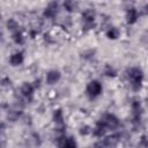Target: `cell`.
I'll return each instance as SVG.
<instances>
[{
	"label": "cell",
	"instance_id": "obj_4",
	"mask_svg": "<svg viewBox=\"0 0 148 148\" xmlns=\"http://www.w3.org/2000/svg\"><path fill=\"white\" fill-rule=\"evenodd\" d=\"M95 18H96V13L91 8H87L82 13V20H83V23L86 27H91L95 22Z\"/></svg>",
	"mask_w": 148,
	"mask_h": 148
},
{
	"label": "cell",
	"instance_id": "obj_5",
	"mask_svg": "<svg viewBox=\"0 0 148 148\" xmlns=\"http://www.w3.org/2000/svg\"><path fill=\"white\" fill-rule=\"evenodd\" d=\"M57 12H58V3H57V1H52L45 7L43 15L46 18H53L57 15Z\"/></svg>",
	"mask_w": 148,
	"mask_h": 148
},
{
	"label": "cell",
	"instance_id": "obj_2",
	"mask_svg": "<svg viewBox=\"0 0 148 148\" xmlns=\"http://www.w3.org/2000/svg\"><path fill=\"white\" fill-rule=\"evenodd\" d=\"M97 125H99L105 132L110 131V130H116L119 126V120L114 114L111 113H105L101 117V119L98 120Z\"/></svg>",
	"mask_w": 148,
	"mask_h": 148
},
{
	"label": "cell",
	"instance_id": "obj_11",
	"mask_svg": "<svg viewBox=\"0 0 148 148\" xmlns=\"http://www.w3.org/2000/svg\"><path fill=\"white\" fill-rule=\"evenodd\" d=\"M106 37H108L109 39H117V38L119 37V30H118L117 28H114V27L110 28V29L106 31Z\"/></svg>",
	"mask_w": 148,
	"mask_h": 148
},
{
	"label": "cell",
	"instance_id": "obj_7",
	"mask_svg": "<svg viewBox=\"0 0 148 148\" xmlns=\"http://www.w3.org/2000/svg\"><path fill=\"white\" fill-rule=\"evenodd\" d=\"M24 60V57H23V53L21 51H17V52H14L10 57H9V64L14 67L16 66H20Z\"/></svg>",
	"mask_w": 148,
	"mask_h": 148
},
{
	"label": "cell",
	"instance_id": "obj_6",
	"mask_svg": "<svg viewBox=\"0 0 148 148\" xmlns=\"http://www.w3.org/2000/svg\"><path fill=\"white\" fill-rule=\"evenodd\" d=\"M61 77V74L59 71H56V69H52V71H49L47 74H46V83L47 84H56Z\"/></svg>",
	"mask_w": 148,
	"mask_h": 148
},
{
	"label": "cell",
	"instance_id": "obj_12",
	"mask_svg": "<svg viewBox=\"0 0 148 148\" xmlns=\"http://www.w3.org/2000/svg\"><path fill=\"white\" fill-rule=\"evenodd\" d=\"M117 138H118L117 135L109 136V138L104 139V141H103V142H101V146H114V145H117V141H118V139H117Z\"/></svg>",
	"mask_w": 148,
	"mask_h": 148
},
{
	"label": "cell",
	"instance_id": "obj_10",
	"mask_svg": "<svg viewBox=\"0 0 148 148\" xmlns=\"http://www.w3.org/2000/svg\"><path fill=\"white\" fill-rule=\"evenodd\" d=\"M34 89H35V88H34V86H32L31 83L24 82V83L22 84L20 91H21V94H22L24 97H31L32 94H34Z\"/></svg>",
	"mask_w": 148,
	"mask_h": 148
},
{
	"label": "cell",
	"instance_id": "obj_3",
	"mask_svg": "<svg viewBox=\"0 0 148 148\" xmlns=\"http://www.w3.org/2000/svg\"><path fill=\"white\" fill-rule=\"evenodd\" d=\"M103 91V87H102V83L98 81V80H91L88 84H87V88H86V94L89 96V98H96L98 97Z\"/></svg>",
	"mask_w": 148,
	"mask_h": 148
},
{
	"label": "cell",
	"instance_id": "obj_9",
	"mask_svg": "<svg viewBox=\"0 0 148 148\" xmlns=\"http://www.w3.org/2000/svg\"><path fill=\"white\" fill-rule=\"evenodd\" d=\"M57 145H58L59 147H68V148L76 147V142H75V140L72 139V138H67V136H61V138H59Z\"/></svg>",
	"mask_w": 148,
	"mask_h": 148
},
{
	"label": "cell",
	"instance_id": "obj_13",
	"mask_svg": "<svg viewBox=\"0 0 148 148\" xmlns=\"http://www.w3.org/2000/svg\"><path fill=\"white\" fill-rule=\"evenodd\" d=\"M64 7L67 12H74L75 8H76V3H75V0H65L64 1Z\"/></svg>",
	"mask_w": 148,
	"mask_h": 148
},
{
	"label": "cell",
	"instance_id": "obj_8",
	"mask_svg": "<svg viewBox=\"0 0 148 148\" xmlns=\"http://www.w3.org/2000/svg\"><path fill=\"white\" fill-rule=\"evenodd\" d=\"M139 18L138 10L135 8H130L126 13V22L127 24H134Z\"/></svg>",
	"mask_w": 148,
	"mask_h": 148
},
{
	"label": "cell",
	"instance_id": "obj_15",
	"mask_svg": "<svg viewBox=\"0 0 148 148\" xmlns=\"http://www.w3.org/2000/svg\"><path fill=\"white\" fill-rule=\"evenodd\" d=\"M53 119L57 124H62V120H64V116H62V111L61 110H57L54 111L53 113Z\"/></svg>",
	"mask_w": 148,
	"mask_h": 148
},
{
	"label": "cell",
	"instance_id": "obj_14",
	"mask_svg": "<svg viewBox=\"0 0 148 148\" xmlns=\"http://www.w3.org/2000/svg\"><path fill=\"white\" fill-rule=\"evenodd\" d=\"M12 38H13V40H14L16 44H22V43H23V35H22V32L18 31V30L13 31Z\"/></svg>",
	"mask_w": 148,
	"mask_h": 148
},
{
	"label": "cell",
	"instance_id": "obj_1",
	"mask_svg": "<svg viewBox=\"0 0 148 148\" xmlns=\"http://www.w3.org/2000/svg\"><path fill=\"white\" fill-rule=\"evenodd\" d=\"M126 76L127 80L132 87L133 90L138 91L141 89L142 86V81H143V72L141 68L139 67H131L130 69H127L126 72Z\"/></svg>",
	"mask_w": 148,
	"mask_h": 148
},
{
	"label": "cell",
	"instance_id": "obj_16",
	"mask_svg": "<svg viewBox=\"0 0 148 148\" xmlns=\"http://www.w3.org/2000/svg\"><path fill=\"white\" fill-rule=\"evenodd\" d=\"M145 13H146V15H148V3L145 6Z\"/></svg>",
	"mask_w": 148,
	"mask_h": 148
}]
</instances>
